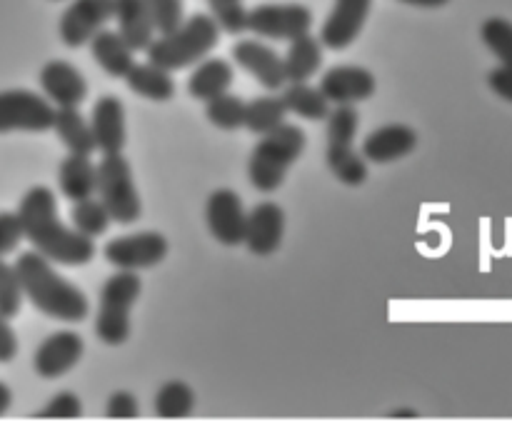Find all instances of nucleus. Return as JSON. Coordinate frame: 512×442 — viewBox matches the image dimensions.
Here are the masks:
<instances>
[{"mask_svg":"<svg viewBox=\"0 0 512 442\" xmlns=\"http://www.w3.org/2000/svg\"><path fill=\"white\" fill-rule=\"evenodd\" d=\"M18 215L23 220L25 240L50 263L80 268L95 258L93 238L68 228L58 215L55 193L45 185H35L20 198Z\"/></svg>","mask_w":512,"mask_h":442,"instance_id":"nucleus-1","label":"nucleus"},{"mask_svg":"<svg viewBox=\"0 0 512 442\" xmlns=\"http://www.w3.org/2000/svg\"><path fill=\"white\" fill-rule=\"evenodd\" d=\"M15 270L23 283L25 300H30L38 313L53 320H63V323L85 320L90 310L85 293L68 278H63L45 255H40L38 250L20 253L15 260Z\"/></svg>","mask_w":512,"mask_h":442,"instance_id":"nucleus-2","label":"nucleus"},{"mask_svg":"<svg viewBox=\"0 0 512 442\" xmlns=\"http://www.w3.org/2000/svg\"><path fill=\"white\" fill-rule=\"evenodd\" d=\"M220 25L215 23L213 15L208 13H195L183 25L170 33L158 35L150 43L148 53L150 63L160 65L165 70H185L195 65L198 60H205L220 43Z\"/></svg>","mask_w":512,"mask_h":442,"instance_id":"nucleus-3","label":"nucleus"},{"mask_svg":"<svg viewBox=\"0 0 512 442\" xmlns=\"http://www.w3.org/2000/svg\"><path fill=\"white\" fill-rule=\"evenodd\" d=\"M308 145V135L300 125L285 123L268 135H260L248 160V178L260 193H275L283 188L285 175L300 160Z\"/></svg>","mask_w":512,"mask_h":442,"instance_id":"nucleus-4","label":"nucleus"},{"mask_svg":"<svg viewBox=\"0 0 512 442\" xmlns=\"http://www.w3.org/2000/svg\"><path fill=\"white\" fill-rule=\"evenodd\" d=\"M360 115L355 105H335L328 115V150L325 160L335 178L348 188H360L368 180V160L355 150Z\"/></svg>","mask_w":512,"mask_h":442,"instance_id":"nucleus-5","label":"nucleus"},{"mask_svg":"<svg viewBox=\"0 0 512 442\" xmlns=\"http://www.w3.org/2000/svg\"><path fill=\"white\" fill-rule=\"evenodd\" d=\"M143 293L138 273L133 270H118L105 280L100 290L98 315H95V335L100 343L118 348L130 338V310L138 303Z\"/></svg>","mask_w":512,"mask_h":442,"instance_id":"nucleus-6","label":"nucleus"},{"mask_svg":"<svg viewBox=\"0 0 512 442\" xmlns=\"http://www.w3.org/2000/svg\"><path fill=\"white\" fill-rule=\"evenodd\" d=\"M98 198L110 210L115 223L130 225L143 215L138 185H135L133 168L123 153L103 155L98 163Z\"/></svg>","mask_w":512,"mask_h":442,"instance_id":"nucleus-7","label":"nucleus"},{"mask_svg":"<svg viewBox=\"0 0 512 442\" xmlns=\"http://www.w3.org/2000/svg\"><path fill=\"white\" fill-rule=\"evenodd\" d=\"M55 108L48 98L25 88L0 90V135L53 130Z\"/></svg>","mask_w":512,"mask_h":442,"instance_id":"nucleus-8","label":"nucleus"},{"mask_svg":"<svg viewBox=\"0 0 512 442\" xmlns=\"http://www.w3.org/2000/svg\"><path fill=\"white\" fill-rule=\"evenodd\" d=\"M313 10L303 3H260L248 10V30L258 38L295 40L313 30Z\"/></svg>","mask_w":512,"mask_h":442,"instance_id":"nucleus-9","label":"nucleus"},{"mask_svg":"<svg viewBox=\"0 0 512 442\" xmlns=\"http://www.w3.org/2000/svg\"><path fill=\"white\" fill-rule=\"evenodd\" d=\"M105 260L118 270H148L155 268L168 255V238L155 230H143V233L120 235L105 243Z\"/></svg>","mask_w":512,"mask_h":442,"instance_id":"nucleus-10","label":"nucleus"},{"mask_svg":"<svg viewBox=\"0 0 512 442\" xmlns=\"http://www.w3.org/2000/svg\"><path fill=\"white\" fill-rule=\"evenodd\" d=\"M115 18V0H73L58 20V33L68 48H83Z\"/></svg>","mask_w":512,"mask_h":442,"instance_id":"nucleus-11","label":"nucleus"},{"mask_svg":"<svg viewBox=\"0 0 512 442\" xmlns=\"http://www.w3.org/2000/svg\"><path fill=\"white\" fill-rule=\"evenodd\" d=\"M205 223H208L210 235L225 248L243 245L248 215H245L240 195L230 188L213 190L208 195V203H205Z\"/></svg>","mask_w":512,"mask_h":442,"instance_id":"nucleus-12","label":"nucleus"},{"mask_svg":"<svg viewBox=\"0 0 512 442\" xmlns=\"http://www.w3.org/2000/svg\"><path fill=\"white\" fill-rule=\"evenodd\" d=\"M235 63L245 70V73L253 75L265 90H280L288 85V75H285V58L278 55V50H273L270 45L260 43L255 38L238 40L230 50Z\"/></svg>","mask_w":512,"mask_h":442,"instance_id":"nucleus-13","label":"nucleus"},{"mask_svg":"<svg viewBox=\"0 0 512 442\" xmlns=\"http://www.w3.org/2000/svg\"><path fill=\"white\" fill-rule=\"evenodd\" d=\"M373 0H335L333 10L320 28V40L330 50H345L363 33Z\"/></svg>","mask_w":512,"mask_h":442,"instance_id":"nucleus-14","label":"nucleus"},{"mask_svg":"<svg viewBox=\"0 0 512 442\" xmlns=\"http://www.w3.org/2000/svg\"><path fill=\"white\" fill-rule=\"evenodd\" d=\"M83 353L85 343L78 333H73V330H58V333L48 335L38 345V350L33 355V370L43 380H55L60 375L70 373L80 363Z\"/></svg>","mask_w":512,"mask_h":442,"instance_id":"nucleus-15","label":"nucleus"},{"mask_svg":"<svg viewBox=\"0 0 512 442\" xmlns=\"http://www.w3.org/2000/svg\"><path fill=\"white\" fill-rule=\"evenodd\" d=\"M320 90L333 105H358L370 100L378 90V80L360 65H335L320 78Z\"/></svg>","mask_w":512,"mask_h":442,"instance_id":"nucleus-16","label":"nucleus"},{"mask_svg":"<svg viewBox=\"0 0 512 442\" xmlns=\"http://www.w3.org/2000/svg\"><path fill=\"white\" fill-rule=\"evenodd\" d=\"M38 80L45 98L58 108H80V103L88 98V80L68 60H48L40 68Z\"/></svg>","mask_w":512,"mask_h":442,"instance_id":"nucleus-17","label":"nucleus"},{"mask_svg":"<svg viewBox=\"0 0 512 442\" xmlns=\"http://www.w3.org/2000/svg\"><path fill=\"white\" fill-rule=\"evenodd\" d=\"M285 235V210L278 203H260L248 213L245 245L253 255L268 258L278 253Z\"/></svg>","mask_w":512,"mask_h":442,"instance_id":"nucleus-18","label":"nucleus"},{"mask_svg":"<svg viewBox=\"0 0 512 442\" xmlns=\"http://www.w3.org/2000/svg\"><path fill=\"white\" fill-rule=\"evenodd\" d=\"M90 125H93L95 145L100 153H123L125 143H128V130H125V105L118 95L98 98V103L93 105V115H90Z\"/></svg>","mask_w":512,"mask_h":442,"instance_id":"nucleus-19","label":"nucleus"},{"mask_svg":"<svg viewBox=\"0 0 512 442\" xmlns=\"http://www.w3.org/2000/svg\"><path fill=\"white\" fill-rule=\"evenodd\" d=\"M418 140V130L410 128V125H383V128L368 133V138L363 140V155L368 163L388 165L413 153L418 148Z\"/></svg>","mask_w":512,"mask_h":442,"instance_id":"nucleus-20","label":"nucleus"},{"mask_svg":"<svg viewBox=\"0 0 512 442\" xmlns=\"http://www.w3.org/2000/svg\"><path fill=\"white\" fill-rule=\"evenodd\" d=\"M115 20H118V33L128 40L135 53L148 50L158 33L148 0H115Z\"/></svg>","mask_w":512,"mask_h":442,"instance_id":"nucleus-21","label":"nucleus"},{"mask_svg":"<svg viewBox=\"0 0 512 442\" xmlns=\"http://www.w3.org/2000/svg\"><path fill=\"white\" fill-rule=\"evenodd\" d=\"M58 185L60 193L73 203L93 198V193L98 190V165L90 160V155L68 153L60 160Z\"/></svg>","mask_w":512,"mask_h":442,"instance_id":"nucleus-22","label":"nucleus"},{"mask_svg":"<svg viewBox=\"0 0 512 442\" xmlns=\"http://www.w3.org/2000/svg\"><path fill=\"white\" fill-rule=\"evenodd\" d=\"M90 53L93 60L113 78H125L135 65V50L118 30L103 28L90 40Z\"/></svg>","mask_w":512,"mask_h":442,"instance_id":"nucleus-23","label":"nucleus"},{"mask_svg":"<svg viewBox=\"0 0 512 442\" xmlns=\"http://www.w3.org/2000/svg\"><path fill=\"white\" fill-rule=\"evenodd\" d=\"M233 80H235V70L228 60L205 58V60H200L198 68L190 73L188 93H190V98L208 103V100L228 93L230 85H233Z\"/></svg>","mask_w":512,"mask_h":442,"instance_id":"nucleus-24","label":"nucleus"},{"mask_svg":"<svg viewBox=\"0 0 512 442\" xmlns=\"http://www.w3.org/2000/svg\"><path fill=\"white\" fill-rule=\"evenodd\" d=\"M323 40L320 35L305 33L300 38L290 40L285 58V75L288 83H308L323 65Z\"/></svg>","mask_w":512,"mask_h":442,"instance_id":"nucleus-25","label":"nucleus"},{"mask_svg":"<svg viewBox=\"0 0 512 442\" xmlns=\"http://www.w3.org/2000/svg\"><path fill=\"white\" fill-rule=\"evenodd\" d=\"M125 83H128L130 93L153 100V103H168L175 95L173 73L150 63V60L148 63H135L133 70L125 75Z\"/></svg>","mask_w":512,"mask_h":442,"instance_id":"nucleus-26","label":"nucleus"},{"mask_svg":"<svg viewBox=\"0 0 512 442\" xmlns=\"http://www.w3.org/2000/svg\"><path fill=\"white\" fill-rule=\"evenodd\" d=\"M53 130L60 143L68 148V153L93 155L98 150L93 125H90V120H85V115L78 108H55Z\"/></svg>","mask_w":512,"mask_h":442,"instance_id":"nucleus-27","label":"nucleus"},{"mask_svg":"<svg viewBox=\"0 0 512 442\" xmlns=\"http://www.w3.org/2000/svg\"><path fill=\"white\" fill-rule=\"evenodd\" d=\"M283 100L288 113L298 115L305 120H328L330 100L325 98L323 90L313 88L310 83H288L283 90Z\"/></svg>","mask_w":512,"mask_h":442,"instance_id":"nucleus-28","label":"nucleus"},{"mask_svg":"<svg viewBox=\"0 0 512 442\" xmlns=\"http://www.w3.org/2000/svg\"><path fill=\"white\" fill-rule=\"evenodd\" d=\"M285 108L283 95H260V98L248 100V110H245V128L253 135H268L285 125Z\"/></svg>","mask_w":512,"mask_h":442,"instance_id":"nucleus-29","label":"nucleus"},{"mask_svg":"<svg viewBox=\"0 0 512 442\" xmlns=\"http://www.w3.org/2000/svg\"><path fill=\"white\" fill-rule=\"evenodd\" d=\"M195 410V390L183 380H168L155 393V415L163 420L190 418Z\"/></svg>","mask_w":512,"mask_h":442,"instance_id":"nucleus-30","label":"nucleus"},{"mask_svg":"<svg viewBox=\"0 0 512 442\" xmlns=\"http://www.w3.org/2000/svg\"><path fill=\"white\" fill-rule=\"evenodd\" d=\"M70 223L75 230H80L88 238H98V235L108 233L110 223H113V215L105 208V203L100 198H85L73 203L70 208Z\"/></svg>","mask_w":512,"mask_h":442,"instance_id":"nucleus-31","label":"nucleus"},{"mask_svg":"<svg viewBox=\"0 0 512 442\" xmlns=\"http://www.w3.org/2000/svg\"><path fill=\"white\" fill-rule=\"evenodd\" d=\"M245 110H248V103H245L240 95L233 93H223L205 103V115H208V120L218 130H225V133L245 128Z\"/></svg>","mask_w":512,"mask_h":442,"instance_id":"nucleus-32","label":"nucleus"},{"mask_svg":"<svg viewBox=\"0 0 512 442\" xmlns=\"http://www.w3.org/2000/svg\"><path fill=\"white\" fill-rule=\"evenodd\" d=\"M480 40L488 45L490 53L500 60V65H512V23L508 18L493 15V18L483 20Z\"/></svg>","mask_w":512,"mask_h":442,"instance_id":"nucleus-33","label":"nucleus"},{"mask_svg":"<svg viewBox=\"0 0 512 442\" xmlns=\"http://www.w3.org/2000/svg\"><path fill=\"white\" fill-rule=\"evenodd\" d=\"M205 3L223 33L240 35L248 30V8L243 0H205Z\"/></svg>","mask_w":512,"mask_h":442,"instance_id":"nucleus-34","label":"nucleus"},{"mask_svg":"<svg viewBox=\"0 0 512 442\" xmlns=\"http://www.w3.org/2000/svg\"><path fill=\"white\" fill-rule=\"evenodd\" d=\"M23 283H20V275L15 270V265H8L0 258V313L5 318H15L23 308Z\"/></svg>","mask_w":512,"mask_h":442,"instance_id":"nucleus-35","label":"nucleus"},{"mask_svg":"<svg viewBox=\"0 0 512 442\" xmlns=\"http://www.w3.org/2000/svg\"><path fill=\"white\" fill-rule=\"evenodd\" d=\"M158 35L180 28L185 20V0H148Z\"/></svg>","mask_w":512,"mask_h":442,"instance_id":"nucleus-36","label":"nucleus"},{"mask_svg":"<svg viewBox=\"0 0 512 442\" xmlns=\"http://www.w3.org/2000/svg\"><path fill=\"white\" fill-rule=\"evenodd\" d=\"M80 415H83V403H80L78 395L70 393V390H63V393L53 395V398L48 400V405L35 413V418L75 420V418H80Z\"/></svg>","mask_w":512,"mask_h":442,"instance_id":"nucleus-37","label":"nucleus"},{"mask_svg":"<svg viewBox=\"0 0 512 442\" xmlns=\"http://www.w3.org/2000/svg\"><path fill=\"white\" fill-rule=\"evenodd\" d=\"M20 240H25L23 233V220H20L18 210L10 213V210H0V258L8 253H13L20 245Z\"/></svg>","mask_w":512,"mask_h":442,"instance_id":"nucleus-38","label":"nucleus"},{"mask_svg":"<svg viewBox=\"0 0 512 442\" xmlns=\"http://www.w3.org/2000/svg\"><path fill=\"white\" fill-rule=\"evenodd\" d=\"M105 415H108L110 420H133L140 415V405L133 393H128V390H118V393H113L108 398Z\"/></svg>","mask_w":512,"mask_h":442,"instance_id":"nucleus-39","label":"nucleus"},{"mask_svg":"<svg viewBox=\"0 0 512 442\" xmlns=\"http://www.w3.org/2000/svg\"><path fill=\"white\" fill-rule=\"evenodd\" d=\"M488 85L498 98L512 103V65H498L488 73Z\"/></svg>","mask_w":512,"mask_h":442,"instance_id":"nucleus-40","label":"nucleus"},{"mask_svg":"<svg viewBox=\"0 0 512 442\" xmlns=\"http://www.w3.org/2000/svg\"><path fill=\"white\" fill-rule=\"evenodd\" d=\"M15 355H18V335H15L8 318L0 313V363H10Z\"/></svg>","mask_w":512,"mask_h":442,"instance_id":"nucleus-41","label":"nucleus"},{"mask_svg":"<svg viewBox=\"0 0 512 442\" xmlns=\"http://www.w3.org/2000/svg\"><path fill=\"white\" fill-rule=\"evenodd\" d=\"M398 3L413 5V8H425V10H435V8H445L450 0H398Z\"/></svg>","mask_w":512,"mask_h":442,"instance_id":"nucleus-42","label":"nucleus"},{"mask_svg":"<svg viewBox=\"0 0 512 442\" xmlns=\"http://www.w3.org/2000/svg\"><path fill=\"white\" fill-rule=\"evenodd\" d=\"M10 405H13V390H10L5 383H0V418L8 413Z\"/></svg>","mask_w":512,"mask_h":442,"instance_id":"nucleus-43","label":"nucleus"},{"mask_svg":"<svg viewBox=\"0 0 512 442\" xmlns=\"http://www.w3.org/2000/svg\"><path fill=\"white\" fill-rule=\"evenodd\" d=\"M390 418H418V410L413 408H398L390 413Z\"/></svg>","mask_w":512,"mask_h":442,"instance_id":"nucleus-44","label":"nucleus"},{"mask_svg":"<svg viewBox=\"0 0 512 442\" xmlns=\"http://www.w3.org/2000/svg\"><path fill=\"white\" fill-rule=\"evenodd\" d=\"M55 3H58V0H55Z\"/></svg>","mask_w":512,"mask_h":442,"instance_id":"nucleus-45","label":"nucleus"}]
</instances>
